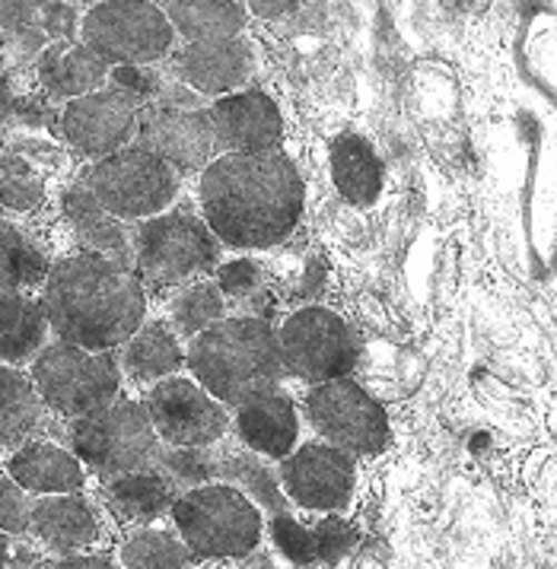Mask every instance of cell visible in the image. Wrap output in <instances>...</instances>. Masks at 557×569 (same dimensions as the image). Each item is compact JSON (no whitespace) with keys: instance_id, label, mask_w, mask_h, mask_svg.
<instances>
[{"instance_id":"6da1fadb","label":"cell","mask_w":557,"mask_h":569,"mask_svg":"<svg viewBox=\"0 0 557 569\" xmlns=\"http://www.w3.org/2000/svg\"><path fill=\"white\" fill-rule=\"evenodd\" d=\"M306 188L284 153H223L201 176L205 223L230 249H275L302 217Z\"/></svg>"},{"instance_id":"5bb4252c","label":"cell","mask_w":557,"mask_h":569,"mask_svg":"<svg viewBox=\"0 0 557 569\" xmlns=\"http://www.w3.org/2000/svg\"><path fill=\"white\" fill-rule=\"evenodd\" d=\"M140 112L143 109L135 99L112 87H102L83 99L68 102L61 114V128L77 153L99 162L116 157L118 150H125L138 137Z\"/></svg>"},{"instance_id":"74e56055","label":"cell","mask_w":557,"mask_h":569,"mask_svg":"<svg viewBox=\"0 0 557 569\" xmlns=\"http://www.w3.org/2000/svg\"><path fill=\"white\" fill-rule=\"evenodd\" d=\"M32 502L26 500V490L10 478H0V535H26L29 531Z\"/></svg>"},{"instance_id":"e0dca14e","label":"cell","mask_w":557,"mask_h":569,"mask_svg":"<svg viewBox=\"0 0 557 569\" xmlns=\"http://www.w3.org/2000/svg\"><path fill=\"white\" fill-rule=\"evenodd\" d=\"M169 70L188 90L223 99L252 77L256 51L242 36L220 39V42H195L172 58Z\"/></svg>"},{"instance_id":"ba28073f","label":"cell","mask_w":557,"mask_h":569,"mask_svg":"<svg viewBox=\"0 0 557 569\" xmlns=\"http://www.w3.org/2000/svg\"><path fill=\"white\" fill-rule=\"evenodd\" d=\"M135 261L150 283L176 287L213 271L220 261V242L208 223L191 213H160L140 223Z\"/></svg>"},{"instance_id":"83f0119b","label":"cell","mask_w":557,"mask_h":569,"mask_svg":"<svg viewBox=\"0 0 557 569\" xmlns=\"http://www.w3.org/2000/svg\"><path fill=\"white\" fill-rule=\"evenodd\" d=\"M186 363V353L179 347V338L160 325V321H143L138 335L125 347V369L138 382H163L172 379Z\"/></svg>"},{"instance_id":"52a82bcc","label":"cell","mask_w":557,"mask_h":569,"mask_svg":"<svg viewBox=\"0 0 557 569\" xmlns=\"http://www.w3.org/2000/svg\"><path fill=\"white\" fill-rule=\"evenodd\" d=\"M80 42L102 64L143 68L166 58L176 42V29L160 3L147 0H106L93 3L80 26Z\"/></svg>"},{"instance_id":"7bdbcfd3","label":"cell","mask_w":557,"mask_h":569,"mask_svg":"<svg viewBox=\"0 0 557 569\" xmlns=\"http://www.w3.org/2000/svg\"><path fill=\"white\" fill-rule=\"evenodd\" d=\"M10 109H13V92H10V83H7V77L0 73V121H7Z\"/></svg>"},{"instance_id":"4316f807","label":"cell","mask_w":557,"mask_h":569,"mask_svg":"<svg viewBox=\"0 0 557 569\" xmlns=\"http://www.w3.org/2000/svg\"><path fill=\"white\" fill-rule=\"evenodd\" d=\"M109 509L125 522H150L160 519L176 502V483L163 478L157 468L121 475L109 483Z\"/></svg>"},{"instance_id":"7402d4cb","label":"cell","mask_w":557,"mask_h":569,"mask_svg":"<svg viewBox=\"0 0 557 569\" xmlns=\"http://www.w3.org/2000/svg\"><path fill=\"white\" fill-rule=\"evenodd\" d=\"M10 480L46 497H70L83 487V465L54 442H26L10 458Z\"/></svg>"},{"instance_id":"b9f144b4","label":"cell","mask_w":557,"mask_h":569,"mask_svg":"<svg viewBox=\"0 0 557 569\" xmlns=\"http://www.w3.org/2000/svg\"><path fill=\"white\" fill-rule=\"evenodd\" d=\"M51 569H116L112 563L99 560V557H70V560H61L58 567Z\"/></svg>"},{"instance_id":"4dcf8cb0","label":"cell","mask_w":557,"mask_h":569,"mask_svg":"<svg viewBox=\"0 0 557 569\" xmlns=\"http://www.w3.org/2000/svg\"><path fill=\"white\" fill-rule=\"evenodd\" d=\"M217 478L239 490L246 500H258L271 516H287V497L280 493L278 475L256 456H230L217 461Z\"/></svg>"},{"instance_id":"f1b7e54d","label":"cell","mask_w":557,"mask_h":569,"mask_svg":"<svg viewBox=\"0 0 557 569\" xmlns=\"http://www.w3.org/2000/svg\"><path fill=\"white\" fill-rule=\"evenodd\" d=\"M39 423V395L23 372L0 363V449L17 446Z\"/></svg>"},{"instance_id":"9a60e30c","label":"cell","mask_w":557,"mask_h":569,"mask_svg":"<svg viewBox=\"0 0 557 569\" xmlns=\"http://www.w3.org/2000/svg\"><path fill=\"white\" fill-rule=\"evenodd\" d=\"M280 483L287 490V500H294L302 509L341 512L354 497L357 465H354V456L335 446L306 442L284 458Z\"/></svg>"},{"instance_id":"5b68a950","label":"cell","mask_w":557,"mask_h":569,"mask_svg":"<svg viewBox=\"0 0 557 569\" xmlns=\"http://www.w3.org/2000/svg\"><path fill=\"white\" fill-rule=\"evenodd\" d=\"M29 382L48 408L70 420H80L116 401L121 388V369L116 353H93L58 341L42 347V353L32 360Z\"/></svg>"},{"instance_id":"f35d334b","label":"cell","mask_w":557,"mask_h":569,"mask_svg":"<svg viewBox=\"0 0 557 569\" xmlns=\"http://www.w3.org/2000/svg\"><path fill=\"white\" fill-rule=\"evenodd\" d=\"M258 287H261V268H258L256 261L239 258V261H230V264L220 268L217 290L223 293V299L230 297L239 299V302H246L249 297H256Z\"/></svg>"},{"instance_id":"ffe728a7","label":"cell","mask_w":557,"mask_h":569,"mask_svg":"<svg viewBox=\"0 0 557 569\" xmlns=\"http://www.w3.org/2000/svg\"><path fill=\"white\" fill-rule=\"evenodd\" d=\"M39 83L54 99H83L90 92L102 90L109 80V64H102L83 42H54L36 61Z\"/></svg>"},{"instance_id":"8d00e7d4","label":"cell","mask_w":557,"mask_h":569,"mask_svg":"<svg viewBox=\"0 0 557 569\" xmlns=\"http://www.w3.org/2000/svg\"><path fill=\"white\" fill-rule=\"evenodd\" d=\"M109 80H112V83H109L112 90L125 92L128 99H135L140 109L153 106L166 83L163 77L153 68H116L109 73Z\"/></svg>"},{"instance_id":"d590c367","label":"cell","mask_w":557,"mask_h":569,"mask_svg":"<svg viewBox=\"0 0 557 569\" xmlns=\"http://www.w3.org/2000/svg\"><path fill=\"white\" fill-rule=\"evenodd\" d=\"M42 179L17 157H0V204L10 210H32L42 201Z\"/></svg>"},{"instance_id":"9c48e42d","label":"cell","mask_w":557,"mask_h":569,"mask_svg":"<svg viewBox=\"0 0 557 569\" xmlns=\"http://www.w3.org/2000/svg\"><path fill=\"white\" fill-rule=\"evenodd\" d=\"M284 372L297 376L309 386H326L335 379H348L357 366L360 343L348 321L331 309L309 306L284 321L278 335Z\"/></svg>"},{"instance_id":"8992f818","label":"cell","mask_w":557,"mask_h":569,"mask_svg":"<svg viewBox=\"0 0 557 569\" xmlns=\"http://www.w3.org/2000/svg\"><path fill=\"white\" fill-rule=\"evenodd\" d=\"M70 446L77 461H87L99 475L121 478L150 471L160 456V436L138 401H112L109 408L73 420Z\"/></svg>"},{"instance_id":"e575fe53","label":"cell","mask_w":557,"mask_h":569,"mask_svg":"<svg viewBox=\"0 0 557 569\" xmlns=\"http://www.w3.org/2000/svg\"><path fill=\"white\" fill-rule=\"evenodd\" d=\"M0 32L7 42L17 48V54H42L46 51V32L39 3H0Z\"/></svg>"},{"instance_id":"cb8c5ba5","label":"cell","mask_w":557,"mask_h":569,"mask_svg":"<svg viewBox=\"0 0 557 569\" xmlns=\"http://www.w3.org/2000/svg\"><path fill=\"white\" fill-rule=\"evenodd\" d=\"M331 179L338 194L354 207H370L386 184V169L360 134H338L331 140Z\"/></svg>"},{"instance_id":"1f68e13d","label":"cell","mask_w":557,"mask_h":569,"mask_svg":"<svg viewBox=\"0 0 557 569\" xmlns=\"http://www.w3.org/2000/svg\"><path fill=\"white\" fill-rule=\"evenodd\" d=\"M223 316H227V299L217 290V283H208V280L191 283L169 306V325H172L176 338L179 335L198 338L208 328H213L217 321H223Z\"/></svg>"},{"instance_id":"ee69618b","label":"cell","mask_w":557,"mask_h":569,"mask_svg":"<svg viewBox=\"0 0 557 569\" xmlns=\"http://www.w3.org/2000/svg\"><path fill=\"white\" fill-rule=\"evenodd\" d=\"M10 567V545H7V535H0V569Z\"/></svg>"},{"instance_id":"8fae6325","label":"cell","mask_w":557,"mask_h":569,"mask_svg":"<svg viewBox=\"0 0 557 569\" xmlns=\"http://www.w3.org/2000/svg\"><path fill=\"white\" fill-rule=\"evenodd\" d=\"M306 413L316 433L348 456H376L389 442L386 408L354 379L316 386L306 398Z\"/></svg>"},{"instance_id":"277c9868","label":"cell","mask_w":557,"mask_h":569,"mask_svg":"<svg viewBox=\"0 0 557 569\" xmlns=\"http://www.w3.org/2000/svg\"><path fill=\"white\" fill-rule=\"evenodd\" d=\"M172 519L179 525L188 557L198 560L249 557L261 541L258 506L227 483H208L182 493L172 502Z\"/></svg>"},{"instance_id":"f6af8a7d","label":"cell","mask_w":557,"mask_h":569,"mask_svg":"<svg viewBox=\"0 0 557 569\" xmlns=\"http://www.w3.org/2000/svg\"><path fill=\"white\" fill-rule=\"evenodd\" d=\"M3 140H7V134H3V121H0V150H3Z\"/></svg>"},{"instance_id":"ac0fdd59","label":"cell","mask_w":557,"mask_h":569,"mask_svg":"<svg viewBox=\"0 0 557 569\" xmlns=\"http://www.w3.org/2000/svg\"><path fill=\"white\" fill-rule=\"evenodd\" d=\"M271 538L278 550L294 563V567H335L345 560L350 550L360 541V531L338 516L319 519L316 525H300L290 516H275L271 519Z\"/></svg>"},{"instance_id":"603a6c76","label":"cell","mask_w":557,"mask_h":569,"mask_svg":"<svg viewBox=\"0 0 557 569\" xmlns=\"http://www.w3.org/2000/svg\"><path fill=\"white\" fill-rule=\"evenodd\" d=\"M29 531L54 553H73L93 541L99 525H96L90 502L70 493V497H48V500L32 502Z\"/></svg>"},{"instance_id":"7a4b0ae2","label":"cell","mask_w":557,"mask_h":569,"mask_svg":"<svg viewBox=\"0 0 557 569\" xmlns=\"http://www.w3.org/2000/svg\"><path fill=\"white\" fill-rule=\"evenodd\" d=\"M42 309L48 328L64 343L112 353L138 335L147 297L131 268L80 251L48 268Z\"/></svg>"},{"instance_id":"d6986e66","label":"cell","mask_w":557,"mask_h":569,"mask_svg":"<svg viewBox=\"0 0 557 569\" xmlns=\"http://www.w3.org/2000/svg\"><path fill=\"white\" fill-rule=\"evenodd\" d=\"M236 430L256 456L278 458V461L290 456L300 439L297 410L284 391H268L246 401L236 413Z\"/></svg>"},{"instance_id":"60d3db41","label":"cell","mask_w":557,"mask_h":569,"mask_svg":"<svg viewBox=\"0 0 557 569\" xmlns=\"http://www.w3.org/2000/svg\"><path fill=\"white\" fill-rule=\"evenodd\" d=\"M249 10L258 13V17H265V20H280L284 13H294V10H300V7H297V3H252Z\"/></svg>"},{"instance_id":"836d02e7","label":"cell","mask_w":557,"mask_h":569,"mask_svg":"<svg viewBox=\"0 0 557 569\" xmlns=\"http://www.w3.org/2000/svg\"><path fill=\"white\" fill-rule=\"evenodd\" d=\"M163 478L182 487H208L217 478V458L210 456V449H160L157 465H153Z\"/></svg>"},{"instance_id":"30bf717a","label":"cell","mask_w":557,"mask_h":569,"mask_svg":"<svg viewBox=\"0 0 557 569\" xmlns=\"http://www.w3.org/2000/svg\"><path fill=\"white\" fill-rule=\"evenodd\" d=\"M87 191L116 220H143L160 217L172 204L179 176L143 147H125L87 172Z\"/></svg>"},{"instance_id":"f546056e","label":"cell","mask_w":557,"mask_h":569,"mask_svg":"<svg viewBox=\"0 0 557 569\" xmlns=\"http://www.w3.org/2000/svg\"><path fill=\"white\" fill-rule=\"evenodd\" d=\"M48 264L23 232L0 223V293H23L36 283H46Z\"/></svg>"},{"instance_id":"d6a6232c","label":"cell","mask_w":557,"mask_h":569,"mask_svg":"<svg viewBox=\"0 0 557 569\" xmlns=\"http://www.w3.org/2000/svg\"><path fill=\"white\" fill-rule=\"evenodd\" d=\"M121 563H125V569H186L188 550L176 535L143 528L125 541Z\"/></svg>"},{"instance_id":"3957f363","label":"cell","mask_w":557,"mask_h":569,"mask_svg":"<svg viewBox=\"0 0 557 569\" xmlns=\"http://www.w3.org/2000/svg\"><path fill=\"white\" fill-rule=\"evenodd\" d=\"M188 366L217 405L242 408L258 395L278 391L284 372L278 331L258 316L217 321L191 338Z\"/></svg>"},{"instance_id":"484cf974","label":"cell","mask_w":557,"mask_h":569,"mask_svg":"<svg viewBox=\"0 0 557 569\" xmlns=\"http://www.w3.org/2000/svg\"><path fill=\"white\" fill-rule=\"evenodd\" d=\"M169 26L195 42H220V39H236L246 29V7L236 0H172L160 3Z\"/></svg>"},{"instance_id":"4fadbf2b","label":"cell","mask_w":557,"mask_h":569,"mask_svg":"<svg viewBox=\"0 0 557 569\" xmlns=\"http://www.w3.org/2000/svg\"><path fill=\"white\" fill-rule=\"evenodd\" d=\"M138 147L163 160L176 176L205 172L217 153V137L208 109L147 106L138 121Z\"/></svg>"},{"instance_id":"7c38bea8","label":"cell","mask_w":557,"mask_h":569,"mask_svg":"<svg viewBox=\"0 0 557 569\" xmlns=\"http://www.w3.org/2000/svg\"><path fill=\"white\" fill-rule=\"evenodd\" d=\"M143 410L157 436L176 449H208L227 433V410L188 379H163L147 395Z\"/></svg>"},{"instance_id":"2e32d148","label":"cell","mask_w":557,"mask_h":569,"mask_svg":"<svg viewBox=\"0 0 557 569\" xmlns=\"http://www.w3.org/2000/svg\"><path fill=\"white\" fill-rule=\"evenodd\" d=\"M217 147L227 153H278L284 118L278 102L261 90L230 92L208 109Z\"/></svg>"},{"instance_id":"d4e9b609","label":"cell","mask_w":557,"mask_h":569,"mask_svg":"<svg viewBox=\"0 0 557 569\" xmlns=\"http://www.w3.org/2000/svg\"><path fill=\"white\" fill-rule=\"evenodd\" d=\"M48 319L42 299L0 293V363L20 366L36 360L46 347Z\"/></svg>"},{"instance_id":"ab89813d","label":"cell","mask_w":557,"mask_h":569,"mask_svg":"<svg viewBox=\"0 0 557 569\" xmlns=\"http://www.w3.org/2000/svg\"><path fill=\"white\" fill-rule=\"evenodd\" d=\"M39 17H42V32L51 46L54 42H73L77 10L70 3H39Z\"/></svg>"},{"instance_id":"44dd1931","label":"cell","mask_w":557,"mask_h":569,"mask_svg":"<svg viewBox=\"0 0 557 569\" xmlns=\"http://www.w3.org/2000/svg\"><path fill=\"white\" fill-rule=\"evenodd\" d=\"M61 207H64V217H68L70 229H73V236H77V242L83 249L90 251V254H102V258H112L118 264L131 268L135 249L128 246V232L121 227V220H116L87 191V184L68 188Z\"/></svg>"}]
</instances>
